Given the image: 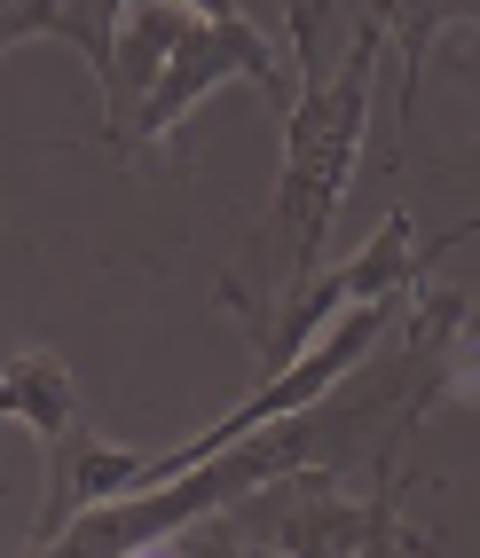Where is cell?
I'll return each mask as SVG.
<instances>
[{
	"mask_svg": "<svg viewBox=\"0 0 480 558\" xmlns=\"http://www.w3.org/2000/svg\"><path fill=\"white\" fill-rule=\"evenodd\" d=\"M425 268V244H418V220H410V205H394L386 220H379V236L362 244L347 268H331V276H315L300 300H291L261 339V369H284L291 354H300L315 330L331 323V315H347V307H362V300H386V291H410V276Z\"/></svg>",
	"mask_w": 480,
	"mask_h": 558,
	"instance_id": "cell-4",
	"label": "cell"
},
{
	"mask_svg": "<svg viewBox=\"0 0 480 558\" xmlns=\"http://www.w3.org/2000/svg\"><path fill=\"white\" fill-rule=\"evenodd\" d=\"M261 87V102L284 110L300 102V71H291L252 16H205L190 0H134L119 16V48H110L103 95V142H119V158H142L190 119L213 87Z\"/></svg>",
	"mask_w": 480,
	"mask_h": 558,
	"instance_id": "cell-2",
	"label": "cell"
},
{
	"mask_svg": "<svg viewBox=\"0 0 480 558\" xmlns=\"http://www.w3.org/2000/svg\"><path fill=\"white\" fill-rule=\"evenodd\" d=\"M379 71H386V24L371 9L362 32H355V48H347V63L331 71V80H308L300 102L284 110L276 205H268L261 236H252V252H244V276H229V307L252 323V339L323 276V236H331V213H339L347 181H355Z\"/></svg>",
	"mask_w": 480,
	"mask_h": 558,
	"instance_id": "cell-1",
	"label": "cell"
},
{
	"mask_svg": "<svg viewBox=\"0 0 480 558\" xmlns=\"http://www.w3.org/2000/svg\"><path fill=\"white\" fill-rule=\"evenodd\" d=\"M371 9H355L347 16V0H284V24H291V63H300V87L308 80H331V71L347 63L355 48V32Z\"/></svg>",
	"mask_w": 480,
	"mask_h": 558,
	"instance_id": "cell-7",
	"label": "cell"
},
{
	"mask_svg": "<svg viewBox=\"0 0 480 558\" xmlns=\"http://www.w3.org/2000/svg\"><path fill=\"white\" fill-rule=\"evenodd\" d=\"M457 16H465V24H472V32H480V0H457Z\"/></svg>",
	"mask_w": 480,
	"mask_h": 558,
	"instance_id": "cell-8",
	"label": "cell"
},
{
	"mask_svg": "<svg viewBox=\"0 0 480 558\" xmlns=\"http://www.w3.org/2000/svg\"><path fill=\"white\" fill-rule=\"evenodd\" d=\"M0 417L32 425V440L56 449V440L80 425V386H71V369L48 347H32V354H16L9 369H0Z\"/></svg>",
	"mask_w": 480,
	"mask_h": 558,
	"instance_id": "cell-5",
	"label": "cell"
},
{
	"mask_svg": "<svg viewBox=\"0 0 480 558\" xmlns=\"http://www.w3.org/2000/svg\"><path fill=\"white\" fill-rule=\"evenodd\" d=\"M472 229H480V220H472Z\"/></svg>",
	"mask_w": 480,
	"mask_h": 558,
	"instance_id": "cell-9",
	"label": "cell"
},
{
	"mask_svg": "<svg viewBox=\"0 0 480 558\" xmlns=\"http://www.w3.org/2000/svg\"><path fill=\"white\" fill-rule=\"evenodd\" d=\"M220 519H229L220 543H237V550H433L418 527H401L394 488L347 496L331 464H291L284 480L252 488Z\"/></svg>",
	"mask_w": 480,
	"mask_h": 558,
	"instance_id": "cell-3",
	"label": "cell"
},
{
	"mask_svg": "<svg viewBox=\"0 0 480 558\" xmlns=\"http://www.w3.org/2000/svg\"><path fill=\"white\" fill-rule=\"evenodd\" d=\"M379 9V24H386V56H394V126L410 134V119H418V87H425V56H433V40L457 24V0H371Z\"/></svg>",
	"mask_w": 480,
	"mask_h": 558,
	"instance_id": "cell-6",
	"label": "cell"
}]
</instances>
